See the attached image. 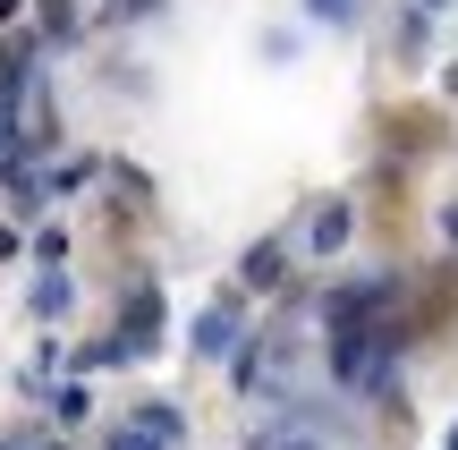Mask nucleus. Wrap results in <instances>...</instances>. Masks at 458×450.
<instances>
[{"label":"nucleus","instance_id":"f257e3e1","mask_svg":"<svg viewBox=\"0 0 458 450\" xmlns=\"http://www.w3.org/2000/svg\"><path fill=\"white\" fill-rule=\"evenodd\" d=\"M331 374H340L348 391H382V374H391V332H365V323L331 332Z\"/></svg>","mask_w":458,"mask_h":450},{"label":"nucleus","instance_id":"f03ea898","mask_svg":"<svg viewBox=\"0 0 458 450\" xmlns=\"http://www.w3.org/2000/svg\"><path fill=\"white\" fill-rule=\"evenodd\" d=\"M119 340H128L136 357H145L153 340H162V289H153V281H136L128 298H119Z\"/></svg>","mask_w":458,"mask_h":450},{"label":"nucleus","instance_id":"7ed1b4c3","mask_svg":"<svg viewBox=\"0 0 458 450\" xmlns=\"http://www.w3.org/2000/svg\"><path fill=\"white\" fill-rule=\"evenodd\" d=\"M187 349H196V357H229V349H238V298L204 306V315H196V332H187Z\"/></svg>","mask_w":458,"mask_h":450},{"label":"nucleus","instance_id":"20e7f679","mask_svg":"<svg viewBox=\"0 0 458 450\" xmlns=\"http://www.w3.org/2000/svg\"><path fill=\"white\" fill-rule=\"evenodd\" d=\"M179 442V417H170V408H145V417H128L111 434V450H170Z\"/></svg>","mask_w":458,"mask_h":450},{"label":"nucleus","instance_id":"39448f33","mask_svg":"<svg viewBox=\"0 0 458 450\" xmlns=\"http://www.w3.org/2000/svg\"><path fill=\"white\" fill-rule=\"evenodd\" d=\"M68 306H77V289H68V272H60V264H51V272H43V281H34V315H43V323H51V315H68Z\"/></svg>","mask_w":458,"mask_h":450},{"label":"nucleus","instance_id":"423d86ee","mask_svg":"<svg viewBox=\"0 0 458 450\" xmlns=\"http://www.w3.org/2000/svg\"><path fill=\"white\" fill-rule=\"evenodd\" d=\"M340 238H348V204H323L314 230H306V247H340Z\"/></svg>","mask_w":458,"mask_h":450},{"label":"nucleus","instance_id":"0eeeda50","mask_svg":"<svg viewBox=\"0 0 458 450\" xmlns=\"http://www.w3.org/2000/svg\"><path fill=\"white\" fill-rule=\"evenodd\" d=\"M272 272H280V247H246V264H238V281H246V289H263Z\"/></svg>","mask_w":458,"mask_h":450},{"label":"nucleus","instance_id":"6e6552de","mask_svg":"<svg viewBox=\"0 0 458 450\" xmlns=\"http://www.w3.org/2000/svg\"><path fill=\"white\" fill-rule=\"evenodd\" d=\"M43 26L60 34V43H77V9H68V0H43Z\"/></svg>","mask_w":458,"mask_h":450},{"label":"nucleus","instance_id":"1a4fd4ad","mask_svg":"<svg viewBox=\"0 0 458 450\" xmlns=\"http://www.w3.org/2000/svg\"><path fill=\"white\" fill-rule=\"evenodd\" d=\"M314 17H323V26H348V17H357V0H306Z\"/></svg>","mask_w":458,"mask_h":450},{"label":"nucleus","instance_id":"9d476101","mask_svg":"<svg viewBox=\"0 0 458 450\" xmlns=\"http://www.w3.org/2000/svg\"><path fill=\"white\" fill-rule=\"evenodd\" d=\"M128 9H136V17H153L162 0H111V17H128Z\"/></svg>","mask_w":458,"mask_h":450},{"label":"nucleus","instance_id":"9b49d317","mask_svg":"<svg viewBox=\"0 0 458 450\" xmlns=\"http://www.w3.org/2000/svg\"><path fill=\"white\" fill-rule=\"evenodd\" d=\"M442 230H450V238H458V204H450V213H442Z\"/></svg>","mask_w":458,"mask_h":450},{"label":"nucleus","instance_id":"f8f14e48","mask_svg":"<svg viewBox=\"0 0 458 450\" xmlns=\"http://www.w3.org/2000/svg\"><path fill=\"white\" fill-rule=\"evenodd\" d=\"M0 145H9V119H0ZM0 162H9V153H0Z\"/></svg>","mask_w":458,"mask_h":450},{"label":"nucleus","instance_id":"ddd939ff","mask_svg":"<svg viewBox=\"0 0 458 450\" xmlns=\"http://www.w3.org/2000/svg\"><path fill=\"white\" fill-rule=\"evenodd\" d=\"M425 9H442V0H425Z\"/></svg>","mask_w":458,"mask_h":450},{"label":"nucleus","instance_id":"4468645a","mask_svg":"<svg viewBox=\"0 0 458 450\" xmlns=\"http://www.w3.org/2000/svg\"><path fill=\"white\" fill-rule=\"evenodd\" d=\"M450 450H458V434H450Z\"/></svg>","mask_w":458,"mask_h":450}]
</instances>
